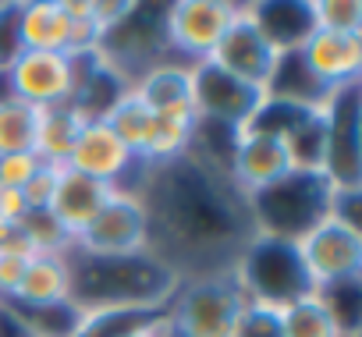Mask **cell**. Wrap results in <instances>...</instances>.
I'll list each match as a JSON object with an SVG mask.
<instances>
[{
  "instance_id": "1",
  "label": "cell",
  "mask_w": 362,
  "mask_h": 337,
  "mask_svg": "<svg viewBox=\"0 0 362 337\" xmlns=\"http://www.w3.org/2000/svg\"><path fill=\"white\" fill-rule=\"evenodd\" d=\"M231 273L242 284L245 298H256V302H267L277 309H284L288 302L313 291L295 238L270 235V231H259L245 242Z\"/></svg>"
},
{
  "instance_id": "2",
  "label": "cell",
  "mask_w": 362,
  "mask_h": 337,
  "mask_svg": "<svg viewBox=\"0 0 362 337\" xmlns=\"http://www.w3.org/2000/svg\"><path fill=\"white\" fill-rule=\"evenodd\" d=\"M242 302L245 291L231 270L196 277L170 295L163 337H231Z\"/></svg>"
},
{
  "instance_id": "3",
  "label": "cell",
  "mask_w": 362,
  "mask_h": 337,
  "mask_svg": "<svg viewBox=\"0 0 362 337\" xmlns=\"http://www.w3.org/2000/svg\"><path fill=\"white\" fill-rule=\"evenodd\" d=\"M298 256L313 291H330L341 284H355L362 273V231L334 213H323L298 238Z\"/></svg>"
},
{
  "instance_id": "4",
  "label": "cell",
  "mask_w": 362,
  "mask_h": 337,
  "mask_svg": "<svg viewBox=\"0 0 362 337\" xmlns=\"http://www.w3.org/2000/svg\"><path fill=\"white\" fill-rule=\"evenodd\" d=\"M149 245V206L142 196L117 189L100 213L75 235L71 252L96 256V259H117V256H139Z\"/></svg>"
},
{
  "instance_id": "5",
  "label": "cell",
  "mask_w": 362,
  "mask_h": 337,
  "mask_svg": "<svg viewBox=\"0 0 362 337\" xmlns=\"http://www.w3.org/2000/svg\"><path fill=\"white\" fill-rule=\"evenodd\" d=\"M270 93L228 75L224 68L203 61L192 64V107L199 124H217L228 128L231 135H238L242 128H249L256 121V114L263 110Z\"/></svg>"
},
{
  "instance_id": "6",
  "label": "cell",
  "mask_w": 362,
  "mask_h": 337,
  "mask_svg": "<svg viewBox=\"0 0 362 337\" xmlns=\"http://www.w3.org/2000/svg\"><path fill=\"white\" fill-rule=\"evenodd\" d=\"M4 78L8 100H22L36 110L75 103L78 100V57L71 54H43V50H22Z\"/></svg>"
},
{
  "instance_id": "7",
  "label": "cell",
  "mask_w": 362,
  "mask_h": 337,
  "mask_svg": "<svg viewBox=\"0 0 362 337\" xmlns=\"http://www.w3.org/2000/svg\"><path fill=\"white\" fill-rule=\"evenodd\" d=\"M291 175H298V167L288 142L277 131L249 124L231 138V178L249 199L288 182Z\"/></svg>"
},
{
  "instance_id": "8",
  "label": "cell",
  "mask_w": 362,
  "mask_h": 337,
  "mask_svg": "<svg viewBox=\"0 0 362 337\" xmlns=\"http://www.w3.org/2000/svg\"><path fill=\"white\" fill-rule=\"evenodd\" d=\"M235 15H238V4H228V0H177L163 15V32H167V43L181 57L203 64L210 61V54L231 29Z\"/></svg>"
},
{
  "instance_id": "9",
  "label": "cell",
  "mask_w": 362,
  "mask_h": 337,
  "mask_svg": "<svg viewBox=\"0 0 362 337\" xmlns=\"http://www.w3.org/2000/svg\"><path fill=\"white\" fill-rule=\"evenodd\" d=\"M281 57H284V54L263 36V29L256 25L252 11H249V8H238L231 29L224 32V40H221L217 50L210 54V64H217V68H224L228 75H235V78H242V82H249V85L270 93L274 75H277V68H281Z\"/></svg>"
},
{
  "instance_id": "10",
  "label": "cell",
  "mask_w": 362,
  "mask_h": 337,
  "mask_svg": "<svg viewBox=\"0 0 362 337\" xmlns=\"http://www.w3.org/2000/svg\"><path fill=\"white\" fill-rule=\"evenodd\" d=\"M298 64L305 68V75L313 78V85L323 96H334L348 85H358V71H362V36H348V32H323L313 29L302 47L295 50Z\"/></svg>"
},
{
  "instance_id": "11",
  "label": "cell",
  "mask_w": 362,
  "mask_h": 337,
  "mask_svg": "<svg viewBox=\"0 0 362 337\" xmlns=\"http://www.w3.org/2000/svg\"><path fill=\"white\" fill-rule=\"evenodd\" d=\"M135 163L139 160L107 128V121L93 114L86 121V128H82V135H78V142H75V149H71V156H68L64 167H68V171H78V175H89L96 182H107V185H117L121 189L124 175L132 171Z\"/></svg>"
},
{
  "instance_id": "12",
  "label": "cell",
  "mask_w": 362,
  "mask_h": 337,
  "mask_svg": "<svg viewBox=\"0 0 362 337\" xmlns=\"http://www.w3.org/2000/svg\"><path fill=\"white\" fill-rule=\"evenodd\" d=\"M8 302L25 309V312L68 305L71 302V263H68V256L36 252L25 263V273H22V280H18V288Z\"/></svg>"
},
{
  "instance_id": "13",
  "label": "cell",
  "mask_w": 362,
  "mask_h": 337,
  "mask_svg": "<svg viewBox=\"0 0 362 337\" xmlns=\"http://www.w3.org/2000/svg\"><path fill=\"white\" fill-rule=\"evenodd\" d=\"M117 192V185H107V182H96L89 175H78V171H68L61 167L57 175V189H54V199H50V213L64 224V231L75 238L96 213L100 206Z\"/></svg>"
},
{
  "instance_id": "14",
  "label": "cell",
  "mask_w": 362,
  "mask_h": 337,
  "mask_svg": "<svg viewBox=\"0 0 362 337\" xmlns=\"http://www.w3.org/2000/svg\"><path fill=\"white\" fill-rule=\"evenodd\" d=\"M18 36H22V50L71 54V22L64 11V0L18 4Z\"/></svg>"
},
{
  "instance_id": "15",
  "label": "cell",
  "mask_w": 362,
  "mask_h": 337,
  "mask_svg": "<svg viewBox=\"0 0 362 337\" xmlns=\"http://www.w3.org/2000/svg\"><path fill=\"white\" fill-rule=\"evenodd\" d=\"M89 117H93V114H89L82 103H61V107L40 110L33 153H36L43 163H50V167H64Z\"/></svg>"
},
{
  "instance_id": "16",
  "label": "cell",
  "mask_w": 362,
  "mask_h": 337,
  "mask_svg": "<svg viewBox=\"0 0 362 337\" xmlns=\"http://www.w3.org/2000/svg\"><path fill=\"white\" fill-rule=\"evenodd\" d=\"M135 96L153 114H181L192 110V64H153L135 85Z\"/></svg>"
},
{
  "instance_id": "17",
  "label": "cell",
  "mask_w": 362,
  "mask_h": 337,
  "mask_svg": "<svg viewBox=\"0 0 362 337\" xmlns=\"http://www.w3.org/2000/svg\"><path fill=\"white\" fill-rule=\"evenodd\" d=\"M196 131H199V117H196L192 110H181V114H153V131H149V142H146L139 163H149V167L174 163L177 156L189 153Z\"/></svg>"
},
{
  "instance_id": "18",
  "label": "cell",
  "mask_w": 362,
  "mask_h": 337,
  "mask_svg": "<svg viewBox=\"0 0 362 337\" xmlns=\"http://www.w3.org/2000/svg\"><path fill=\"white\" fill-rule=\"evenodd\" d=\"M96 117H103L107 128L124 142V149H128L135 160H142V149H146L149 131H153V110L135 96L132 85H128L124 93H117V96L110 100V107H103Z\"/></svg>"
},
{
  "instance_id": "19",
  "label": "cell",
  "mask_w": 362,
  "mask_h": 337,
  "mask_svg": "<svg viewBox=\"0 0 362 337\" xmlns=\"http://www.w3.org/2000/svg\"><path fill=\"white\" fill-rule=\"evenodd\" d=\"M281 333L284 337H348L330 302L320 291H309L281 309Z\"/></svg>"
},
{
  "instance_id": "20",
  "label": "cell",
  "mask_w": 362,
  "mask_h": 337,
  "mask_svg": "<svg viewBox=\"0 0 362 337\" xmlns=\"http://www.w3.org/2000/svg\"><path fill=\"white\" fill-rule=\"evenodd\" d=\"M167 309H86L68 337H128L163 323Z\"/></svg>"
},
{
  "instance_id": "21",
  "label": "cell",
  "mask_w": 362,
  "mask_h": 337,
  "mask_svg": "<svg viewBox=\"0 0 362 337\" xmlns=\"http://www.w3.org/2000/svg\"><path fill=\"white\" fill-rule=\"evenodd\" d=\"M40 110L22 100H0V156L33 153Z\"/></svg>"
},
{
  "instance_id": "22",
  "label": "cell",
  "mask_w": 362,
  "mask_h": 337,
  "mask_svg": "<svg viewBox=\"0 0 362 337\" xmlns=\"http://www.w3.org/2000/svg\"><path fill=\"white\" fill-rule=\"evenodd\" d=\"M25 238H29V245L36 249V252H54V256H71V245H75V238L64 231V224L50 213V210H25L22 213V220L15 224Z\"/></svg>"
},
{
  "instance_id": "23",
  "label": "cell",
  "mask_w": 362,
  "mask_h": 337,
  "mask_svg": "<svg viewBox=\"0 0 362 337\" xmlns=\"http://www.w3.org/2000/svg\"><path fill=\"white\" fill-rule=\"evenodd\" d=\"M309 18L313 29L362 36V4L355 0H309Z\"/></svg>"
},
{
  "instance_id": "24",
  "label": "cell",
  "mask_w": 362,
  "mask_h": 337,
  "mask_svg": "<svg viewBox=\"0 0 362 337\" xmlns=\"http://www.w3.org/2000/svg\"><path fill=\"white\" fill-rule=\"evenodd\" d=\"M231 337H284L281 333V309L245 298L238 309V319L231 326Z\"/></svg>"
},
{
  "instance_id": "25",
  "label": "cell",
  "mask_w": 362,
  "mask_h": 337,
  "mask_svg": "<svg viewBox=\"0 0 362 337\" xmlns=\"http://www.w3.org/2000/svg\"><path fill=\"white\" fill-rule=\"evenodd\" d=\"M57 175H61V167L43 163L40 171L18 189L25 210H50V199H54V189H57Z\"/></svg>"
},
{
  "instance_id": "26",
  "label": "cell",
  "mask_w": 362,
  "mask_h": 337,
  "mask_svg": "<svg viewBox=\"0 0 362 337\" xmlns=\"http://www.w3.org/2000/svg\"><path fill=\"white\" fill-rule=\"evenodd\" d=\"M40 167H43V160L36 153H8V156H0V189H22Z\"/></svg>"
},
{
  "instance_id": "27",
  "label": "cell",
  "mask_w": 362,
  "mask_h": 337,
  "mask_svg": "<svg viewBox=\"0 0 362 337\" xmlns=\"http://www.w3.org/2000/svg\"><path fill=\"white\" fill-rule=\"evenodd\" d=\"M22 54L18 36V4H0V71H8L11 61Z\"/></svg>"
},
{
  "instance_id": "28",
  "label": "cell",
  "mask_w": 362,
  "mask_h": 337,
  "mask_svg": "<svg viewBox=\"0 0 362 337\" xmlns=\"http://www.w3.org/2000/svg\"><path fill=\"white\" fill-rule=\"evenodd\" d=\"M33 256H22V252H11V249H0V302H8L25 273V263Z\"/></svg>"
},
{
  "instance_id": "29",
  "label": "cell",
  "mask_w": 362,
  "mask_h": 337,
  "mask_svg": "<svg viewBox=\"0 0 362 337\" xmlns=\"http://www.w3.org/2000/svg\"><path fill=\"white\" fill-rule=\"evenodd\" d=\"M163 323H167V312H163ZM163 323L146 326V330H135V333H128V337H163Z\"/></svg>"
},
{
  "instance_id": "30",
  "label": "cell",
  "mask_w": 362,
  "mask_h": 337,
  "mask_svg": "<svg viewBox=\"0 0 362 337\" xmlns=\"http://www.w3.org/2000/svg\"><path fill=\"white\" fill-rule=\"evenodd\" d=\"M11 235H15V224H11V220H4V217H0V249H4V245L11 242Z\"/></svg>"
},
{
  "instance_id": "31",
  "label": "cell",
  "mask_w": 362,
  "mask_h": 337,
  "mask_svg": "<svg viewBox=\"0 0 362 337\" xmlns=\"http://www.w3.org/2000/svg\"><path fill=\"white\" fill-rule=\"evenodd\" d=\"M29 337H36V333H29Z\"/></svg>"
}]
</instances>
